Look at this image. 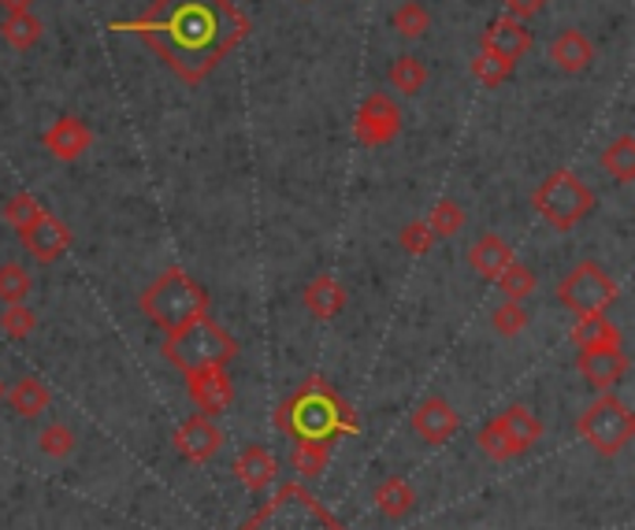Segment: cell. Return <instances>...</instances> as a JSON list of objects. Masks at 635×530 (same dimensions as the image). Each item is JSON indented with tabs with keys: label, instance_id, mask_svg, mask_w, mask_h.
<instances>
[{
	"label": "cell",
	"instance_id": "obj_1",
	"mask_svg": "<svg viewBox=\"0 0 635 530\" xmlns=\"http://www.w3.org/2000/svg\"><path fill=\"white\" fill-rule=\"evenodd\" d=\"M109 31L134 34L187 86H201L249 37L253 23L234 0H153L138 19H112Z\"/></svg>",
	"mask_w": 635,
	"mask_h": 530
},
{
	"label": "cell",
	"instance_id": "obj_2",
	"mask_svg": "<svg viewBox=\"0 0 635 530\" xmlns=\"http://www.w3.org/2000/svg\"><path fill=\"white\" fill-rule=\"evenodd\" d=\"M276 427L294 441H331L342 435H357L360 424L354 408L342 401L320 375L301 382V390L287 405L276 408Z\"/></svg>",
	"mask_w": 635,
	"mask_h": 530
},
{
	"label": "cell",
	"instance_id": "obj_3",
	"mask_svg": "<svg viewBox=\"0 0 635 530\" xmlns=\"http://www.w3.org/2000/svg\"><path fill=\"white\" fill-rule=\"evenodd\" d=\"M164 357H168L182 375H198V371H209V368H227L231 360L238 357V341H234L216 319L198 316L182 323V327L168 330Z\"/></svg>",
	"mask_w": 635,
	"mask_h": 530
},
{
	"label": "cell",
	"instance_id": "obj_4",
	"mask_svg": "<svg viewBox=\"0 0 635 530\" xmlns=\"http://www.w3.org/2000/svg\"><path fill=\"white\" fill-rule=\"evenodd\" d=\"M138 308L145 312V319H149L153 327L168 334L175 327H182V323L209 316V293L182 268H168L160 279H153L149 286L142 290Z\"/></svg>",
	"mask_w": 635,
	"mask_h": 530
},
{
	"label": "cell",
	"instance_id": "obj_5",
	"mask_svg": "<svg viewBox=\"0 0 635 530\" xmlns=\"http://www.w3.org/2000/svg\"><path fill=\"white\" fill-rule=\"evenodd\" d=\"M532 208L539 212L554 230L565 234V230H576L594 212V193L576 171L558 167V171L546 174L539 190L532 193Z\"/></svg>",
	"mask_w": 635,
	"mask_h": 530
},
{
	"label": "cell",
	"instance_id": "obj_6",
	"mask_svg": "<svg viewBox=\"0 0 635 530\" xmlns=\"http://www.w3.org/2000/svg\"><path fill=\"white\" fill-rule=\"evenodd\" d=\"M242 530H346L305 486H282Z\"/></svg>",
	"mask_w": 635,
	"mask_h": 530
},
{
	"label": "cell",
	"instance_id": "obj_7",
	"mask_svg": "<svg viewBox=\"0 0 635 530\" xmlns=\"http://www.w3.org/2000/svg\"><path fill=\"white\" fill-rule=\"evenodd\" d=\"M576 430H580V438L588 441L594 453L617 456L621 449L635 438V416L621 397H613L610 390H605L594 405H588V411L580 416Z\"/></svg>",
	"mask_w": 635,
	"mask_h": 530
},
{
	"label": "cell",
	"instance_id": "obj_8",
	"mask_svg": "<svg viewBox=\"0 0 635 530\" xmlns=\"http://www.w3.org/2000/svg\"><path fill=\"white\" fill-rule=\"evenodd\" d=\"M617 297H621L617 282L591 260L576 263V268L558 282V301L572 312V316H602L605 308L617 304Z\"/></svg>",
	"mask_w": 635,
	"mask_h": 530
},
{
	"label": "cell",
	"instance_id": "obj_9",
	"mask_svg": "<svg viewBox=\"0 0 635 530\" xmlns=\"http://www.w3.org/2000/svg\"><path fill=\"white\" fill-rule=\"evenodd\" d=\"M402 134V112L390 101L387 93H368L357 108L354 120V137L365 149H379V145H390Z\"/></svg>",
	"mask_w": 635,
	"mask_h": 530
},
{
	"label": "cell",
	"instance_id": "obj_10",
	"mask_svg": "<svg viewBox=\"0 0 635 530\" xmlns=\"http://www.w3.org/2000/svg\"><path fill=\"white\" fill-rule=\"evenodd\" d=\"M480 45H483V53H494L498 60L516 64V60H524V56L532 53L535 34L527 31L524 19L502 15V19H494V23H487V31L480 34Z\"/></svg>",
	"mask_w": 635,
	"mask_h": 530
},
{
	"label": "cell",
	"instance_id": "obj_11",
	"mask_svg": "<svg viewBox=\"0 0 635 530\" xmlns=\"http://www.w3.org/2000/svg\"><path fill=\"white\" fill-rule=\"evenodd\" d=\"M19 238H23V249L31 252L34 260H42V263H56L67 249H71V241H75L71 230H67V223L56 219L53 212H45L42 219L34 223V227L19 230Z\"/></svg>",
	"mask_w": 635,
	"mask_h": 530
},
{
	"label": "cell",
	"instance_id": "obj_12",
	"mask_svg": "<svg viewBox=\"0 0 635 530\" xmlns=\"http://www.w3.org/2000/svg\"><path fill=\"white\" fill-rule=\"evenodd\" d=\"M187 394L201 408V416H223L234 401V382L227 368H209L198 371V375H187Z\"/></svg>",
	"mask_w": 635,
	"mask_h": 530
},
{
	"label": "cell",
	"instance_id": "obj_13",
	"mask_svg": "<svg viewBox=\"0 0 635 530\" xmlns=\"http://www.w3.org/2000/svg\"><path fill=\"white\" fill-rule=\"evenodd\" d=\"M223 446V430L212 424V416H190L187 424H179L175 430V449H179L182 460L190 464H204L220 453Z\"/></svg>",
	"mask_w": 635,
	"mask_h": 530
},
{
	"label": "cell",
	"instance_id": "obj_14",
	"mask_svg": "<svg viewBox=\"0 0 635 530\" xmlns=\"http://www.w3.org/2000/svg\"><path fill=\"white\" fill-rule=\"evenodd\" d=\"M42 145L56 156V160L75 163V160H82V156L90 153L93 131H90V126H86L82 120H75V115H60V120H56V123L42 134Z\"/></svg>",
	"mask_w": 635,
	"mask_h": 530
},
{
	"label": "cell",
	"instance_id": "obj_15",
	"mask_svg": "<svg viewBox=\"0 0 635 530\" xmlns=\"http://www.w3.org/2000/svg\"><path fill=\"white\" fill-rule=\"evenodd\" d=\"M457 427H461V416L443 397H424L413 411V430L427 446H443L457 435Z\"/></svg>",
	"mask_w": 635,
	"mask_h": 530
},
{
	"label": "cell",
	"instance_id": "obj_16",
	"mask_svg": "<svg viewBox=\"0 0 635 530\" xmlns=\"http://www.w3.org/2000/svg\"><path fill=\"white\" fill-rule=\"evenodd\" d=\"M234 475H238V483L246 486L249 494H260V489H268L276 483L279 464L264 446H246L238 456H234Z\"/></svg>",
	"mask_w": 635,
	"mask_h": 530
},
{
	"label": "cell",
	"instance_id": "obj_17",
	"mask_svg": "<svg viewBox=\"0 0 635 530\" xmlns=\"http://www.w3.org/2000/svg\"><path fill=\"white\" fill-rule=\"evenodd\" d=\"M628 371V357L624 349H594V352H580V375L591 382L594 390H613L621 382V375Z\"/></svg>",
	"mask_w": 635,
	"mask_h": 530
},
{
	"label": "cell",
	"instance_id": "obj_18",
	"mask_svg": "<svg viewBox=\"0 0 635 530\" xmlns=\"http://www.w3.org/2000/svg\"><path fill=\"white\" fill-rule=\"evenodd\" d=\"M550 60L565 75H583L594 64V45L583 31H561L550 45Z\"/></svg>",
	"mask_w": 635,
	"mask_h": 530
},
{
	"label": "cell",
	"instance_id": "obj_19",
	"mask_svg": "<svg viewBox=\"0 0 635 530\" xmlns=\"http://www.w3.org/2000/svg\"><path fill=\"white\" fill-rule=\"evenodd\" d=\"M572 346L580 352H594V349H624V334L613 319L602 316H576L572 327Z\"/></svg>",
	"mask_w": 635,
	"mask_h": 530
},
{
	"label": "cell",
	"instance_id": "obj_20",
	"mask_svg": "<svg viewBox=\"0 0 635 530\" xmlns=\"http://www.w3.org/2000/svg\"><path fill=\"white\" fill-rule=\"evenodd\" d=\"M513 260H516L513 249L505 245V238H498V234H483V238L468 249V268L480 274L483 282H494Z\"/></svg>",
	"mask_w": 635,
	"mask_h": 530
},
{
	"label": "cell",
	"instance_id": "obj_21",
	"mask_svg": "<svg viewBox=\"0 0 635 530\" xmlns=\"http://www.w3.org/2000/svg\"><path fill=\"white\" fill-rule=\"evenodd\" d=\"M301 301H305V308L316 319H335V316H342L349 297H346V286H342L335 274H316V279L305 286V293H301Z\"/></svg>",
	"mask_w": 635,
	"mask_h": 530
},
{
	"label": "cell",
	"instance_id": "obj_22",
	"mask_svg": "<svg viewBox=\"0 0 635 530\" xmlns=\"http://www.w3.org/2000/svg\"><path fill=\"white\" fill-rule=\"evenodd\" d=\"M42 19L34 12H4L0 19V37H4L8 48H15V53H26V48H34L42 42Z\"/></svg>",
	"mask_w": 635,
	"mask_h": 530
},
{
	"label": "cell",
	"instance_id": "obj_23",
	"mask_svg": "<svg viewBox=\"0 0 635 530\" xmlns=\"http://www.w3.org/2000/svg\"><path fill=\"white\" fill-rule=\"evenodd\" d=\"M599 163H602V171L610 174V179H617L621 185L635 182V134L613 137V142L602 149Z\"/></svg>",
	"mask_w": 635,
	"mask_h": 530
},
{
	"label": "cell",
	"instance_id": "obj_24",
	"mask_svg": "<svg viewBox=\"0 0 635 530\" xmlns=\"http://www.w3.org/2000/svg\"><path fill=\"white\" fill-rule=\"evenodd\" d=\"M498 427L510 435V441L516 446V453H524V449H532L535 441L543 438V424L532 416L524 405H513V408H505L502 416H498Z\"/></svg>",
	"mask_w": 635,
	"mask_h": 530
},
{
	"label": "cell",
	"instance_id": "obj_25",
	"mask_svg": "<svg viewBox=\"0 0 635 530\" xmlns=\"http://www.w3.org/2000/svg\"><path fill=\"white\" fill-rule=\"evenodd\" d=\"M48 401H53V394H48V386L42 379H19L12 386V394H8V405H12L15 416H23V419H37L48 408Z\"/></svg>",
	"mask_w": 635,
	"mask_h": 530
},
{
	"label": "cell",
	"instance_id": "obj_26",
	"mask_svg": "<svg viewBox=\"0 0 635 530\" xmlns=\"http://www.w3.org/2000/svg\"><path fill=\"white\" fill-rule=\"evenodd\" d=\"M376 505L387 519H405L416 505L413 486H409L405 478H387V483L376 489Z\"/></svg>",
	"mask_w": 635,
	"mask_h": 530
},
{
	"label": "cell",
	"instance_id": "obj_27",
	"mask_svg": "<svg viewBox=\"0 0 635 530\" xmlns=\"http://www.w3.org/2000/svg\"><path fill=\"white\" fill-rule=\"evenodd\" d=\"M390 26H394V34H402L405 42H416V37H424L432 31V15H427V8L420 4V0H405V4L394 8Z\"/></svg>",
	"mask_w": 635,
	"mask_h": 530
},
{
	"label": "cell",
	"instance_id": "obj_28",
	"mask_svg": "<svg viewBox=\"0 0 635 530\" xmlns=\"http://www.w3.org/2000/svg\"><path fill=\"white\" fill-rule=\"evenodd\" d=\"M390 86H394L398 93H405V97H416L420 90L427 86V67L416 60V56H398L394 64H390Z\"/></svg>",
	"mask_w": 635,
	"mask_h": 530
},
{
	"label": "cell",
	"instance_id": "obj_29",
	"mask_svg": "<svg viewBox=\"0 0 635 530\" xmlns=\"http://www.w3.org/2000/svg\"><path fill=\"white\" fill-rule=\"evenodd\" d=\"M494 286L502 290L505 301H527V297L535 293V271L527 268V263L513 260L510 268H505V271L494 279Z\"/></svg>",
	"mask_w": 635,
	"mask_h": 530
},
{
	"label": "cell",
	"instance_id": "obj_30",
	"mask_svg": "<svg viewBox=\"0 0 635 530\" xmlns=\"http://www.w3.org/2000/svg\"><path fill=\"white\" fill-rule=\"evenodd\" d=\"M31 286V271L23 263H0V304H26Z\"/></svg>",
	"mask_w": 635,
	"mask_h": 530
},
{
	"label": "cell",
	"instance_id": "obj_31",
	"mask_svg": "<svg viewBox=\"0 0 635 530\" xmlns=\"http://www.w3.org/2000/svg\"><path fill=\"white\" fill-rule=\"evenodd\" d=\"M327 456H331V441H298L290 464H294L298 475L320 478V475H324V467H327Z\"/></svg>",
	"mask_w": 635,
	"mask_h": 530
},
{
	"label": "cell",
	"instance_id": "obj_32",
	"mask_svg": "<svg viewBox=\"0 0 635 530\" xmlns=\"http://www.w3.org/2000/svg\"><path fill=\"white\" fill-rule=\"evenodd\" d=\"M465 219H468V215H465V208L457 201H438L424 223L432 227L435 238H454V234L465 230Z\"/></svg>",
	"mask_w": 635,
	"mask_h": 530
},
{
	"label": "cell",
	"instance_id": "obj_33",
	"mask_svg": "<svg viewBox=\"0 0 635 530\" xmlns=\"http://www.w3.org/2000/svg\"><path fill=\"white\" fill-rule=\"evenodd\" d=\"M45 212H48V208L34 198V193H15V198H8V201H4V219L12 223L15 230L34 227V223L42 219Z\"/></svg>",
	"mask_w": 635,
	"mask_h": 530
},
{
	"label": "cell",
	"instance_id": "obj_34",
	"mask_svg": "<svg viewBox=\"0 0 635 530\" xmlns=\"http://www.w3.org/2000/svg\"><path fill=\"white\" fill-rule=\"evenodd\" d=\"M37 327V316L26 304H4V312H0V330L8 334L12 341H23V338H31Z\"/></svg>",
	"mask_w": 635,
	"mask_h": 530
},
{
	"label": "cell",
	"instance_id": "obj_35",
	"mask_svg": "<svg viewBox=\"0 0 635 530\" xmlns=\"http://www.w3.org/2000/svg\"><path fill=\"white\" fill-rule=\"evenodd\" d=\"M510 71H513V64H505V60H498L494 53H483L480 48V56L472 60V78L480 86H487V90H498V86L510 78Z\"/></svg>",
	"mask_w": 635,
	"mask_h": 530
},
{
	"label": "cell",
	"instance_id": "obj_36",
	"mask_svg": "<svg viewBox=\"0 0 635 530\" xmlns=\"http://www.w3.org/2000/svg\"><path fill=\"white\" fill-rule=\"evenodd\" d=\"M476 446H480L483 456H491V460H510V456H516V446L510 441V435H505V430L498 427V419H491L487 427H480V435H476Z\"/></svg>",
	"mask_w": 635,
	"mask_h": 530
},
{
	"label": "cell",
	"instance_id": "obj_37",
	"mask_svg": "<svg viewBox=\"0 0 635 530\" xmlns=\"http://www.w3.org/2000/svg\"><path fill=\"white\" fill-rule=\"evenodd\" d=\"M398 241H402V249L405 252H413V257H427V252L435 249V234L432 227H427L424 219H413V223H405L402 230H398Z\"/></svg>",
	"mask_w": 635,
	"mask_h": 530
},
{
	"label": "cell",
	"instance_id": "obj_38",
	"mask_svg": "<svg viewBox=\"0 0 635 530\" xmlns=\"http://www.w3.org/2000/svg\"><path fill=\"white\" fill-rule=\"evenodd\" d=\"M494 330L498 334H505V338H513V334H521L527 327V312H524V304L521 301H505V304H498L494 308Z\"/></svg>",
	"mask_w": 635,
	"mask_h": 530
},
{
	"label": "cell",
	"instance_id": "obj_39",
	"mask_svg": "<svg viewBox=\"0 0 635 530\" xmlns=\"http://www.w3.org/2000/svg\"><path fill=\"white\" fill-rule=\"evenodd\" d=\"M37 446H42V453H45V456L64 460V456L75 449V435H71V427L53 424V427H45V430H42V438H37Z\"/></svg>",
	"mask_w": 635,
	"mask_h": 530
},
{
	"label": "cell",
	"instance_id": "obj_40",
	"mask_svg": "<svg viewBox=\"0 0 635 530\" xmlns=\"http://www.w3.org/2000/svg\"><path fill=\"white\" fill-rule=\"evenodd\" d=\"M505 4V15H513V19H532V15H539L550 0H502Z\"/></svg>",
	"mask_w": 635,
	"mask_h": 530
},
{
	"label": "cell",
	"instance_id": "obj_41",
	"mask_svg": "<svg viewBox=\"0 0 635 530\" xmlns=\"http://www.w3.org/2000/svg\"><path fill=\"white\" fill-rule=\"evenodd\" d=\"M0 8H4V12H31L34 0H0Z\"/></svg>",
	"mask_w": 635,
	"mask_h": 530
},
{
	"label": "cell",
	"instance_id": "obj_42",
	"mask_svg": "<svg viewBox=\"0 0 635 530\" xmlns=\"http://www.w3.org/2000/svg\"><path fill=\"white\" fill-rule=\"evenodd\" d=\"M0 401H4V382H0Z\"/></svg>",
	"mask_w": 635,
	"mask_h": 530
},
{
	"label": "cell",
	"instance_id": "obj_43",
	"mask_svg": "<svg viewBox=\"0 0 635 530\" xmlns=\"http://www.w3.org/2000/svg\"><path fill=\"white\" fill-rule=\"evenodd\" d=\"M298 4H312V0H298Z\"/></svg>",
	"mask_w": 635,
	"mask_h": 530
}]
</instances>
